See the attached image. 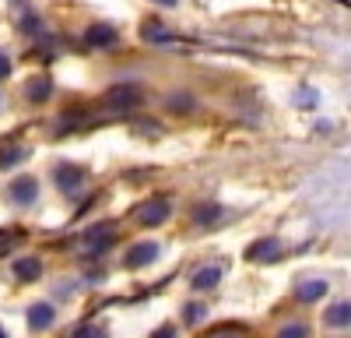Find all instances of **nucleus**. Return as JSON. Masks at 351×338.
Segmentation results:
<instances>
[{
  "mask_svg": "<svg viewBox=\"0 0 351 338\" xmlns=\"http://www.w3.org/2000/svg\"><path fill=\"white\" fill-rule=\"evenodd\" d=\"M144 92H141V84H116V89L102 99V106H109L112 113H127L134 106H141Z\"/></svg>",
  "mask_w": 351,
  "mask_h": 338,
  "instance_id": "nucleus-1",
  "label": "nucleus"
},
{
  "mask_svg": "<svg viewBox=\"0 0 351 338\" xmlns=\"http://www.w3.org/2000/svg\"><path fill=\"white\" fill-rule=\"evenodd\" d=\"M53 180H56V187H60L64 194H81L84 183H88V169L74 166V162H64V166H56Z\"/></svg>",
  "mask_w": 351,
  "mask_h": 338,
  "instance_id": "nucleus-2",
  "label": "nucleus"
},
{
  "mask_svg": "<svg viewBox=\"0 0 351 338\" xmlns=\"http://www.w3.org/2000/svg\"><path fill=\"white\" fill-rule=\"evenodd\" d=\"M169 215H172L169 197H148V201L134 212V222H137V225H162Z\"/></svg>",
  "mask_w": 351,
  "mask_h": 338,
  "instance_id": "nucleus-3",
  "label": "nucleus"
},
{
  "mask_svg": "<svg viewBox=\"0 0 351 338\" xmlns=\"http://www.w3.org/2000/svg\"><path fill=\"white\" fill-rule=\"evenodd\" d=\"M158 258V243H134L127 250V258H123V268H144V264H152Z\"/></svg>",
  "mask_w": 351,
  "mask_h": 338,
  "instance_id": "nucleus-4",
  "label": "nucleus"
},
{
  "mask_svg": "<svg viewBox=\"0 0 351 338\" xmlns=\"http://www.w3.org/2000/svg\"><path fill=\"white\" fill-rule=\"evenodd\" d=\"M36 194H39L36 177H21V180H14V183L8 187V197H11L14 205H32V201H36Z\"/></svg>",
  "mask_w": 351,
  "mask_h": 338,
  "instance_id": "nucleus-5",
  "label": "nucleus"
},
{
  "mask_svg": "<svg viewBox=\"0 0 351 338\" xmlns=\"http://www.w3.org/2000/svg\"><path fill=\"white\" fill-rule=\"evenodd\" d=\"M281 254H285V250H281V243H278V240H260V243H253V247H250L246 258H250V261H260V264H267V261H278Z\"/></svg>",
  "mask_w": 351,
  "mask_h": 338,
  "instance_id": "nucleus-6",
  "label": "nucleus"
},
{
  "mask_svg": "<svg viewBox=\"0 0 351 338\" xmlns=\"http://www.w3.org/2000/svg\"><path fill=\"white\" fill-rule=\"evenodd\" d=\"M116 39H120V32H116V28L112 25H92V28H88V32H84V43L88 46H112Z\"/></svg>",
  "mask_w": 351,
  "mask_h": 338,
  "instance_id": "nucleus-7",
  "label": "nucleus"
},
{
  "mask_svg": "<svg viewBox=\"0 0 351 338\" xmlns=\"http://www.w3.org/2000/svg\"><path fill=\"white\" fill-rule=\"evenodd\" d=\"M324 324H327V328H351V303H334V306H327Z\"/></svg>",
  "mask_w": 351,
  "mask_h": 338,
  "instance_id": "nucleus-8",
  "label": "nucleus"
},
{
  "mask_svg": "<svg viewBox=\"0 0 351 338\" xmlns=\"http://www.w3.org/2000/svg\"><path fill=\"white\" fill-rule=\"evenodd\" d=\"M324 293H327V282L324 278H309V282H302V286L295 289V300L299 303H316Z\"/></svg>",
  "mask_w": 351,
  "mask_h": 338,
  "instance_id": "nucleus-9",
  "label": "nucleus"
},
{
  "mask_svg": "<svg viewBox=\"0 0 351 338\" xmlns=\"http://www.w3.org/2000/svg\"><path fill=\"white\" fill-rule=\"evenodd\" d=\"M56 321V310L49 306V303H36L32 310H28V324H32L36 331H43V328H49Z\"/></svg>",
  "mask_w": 351,
  "mask_h": 338,
  "instance_id": "nucleus-10",
  "label": "nucleus"
},
{
  "mask_svg": "<svg viewBox=\"0 0 351 338\" xmlns=\"http://www.w3.org/2000/svg\"><path fill=\"white\" fill-rule=\"evenodd\" d=\"M39 271H43V264H39L36 258H21V261H14V275H18L21 282H32V278H39Z\"/></svg>",
  "mask_w": 351,
  "mask_h": 338,
  "instance_id": "nucleus-11",
  "label": "nucleus"
},
{
  "mask_svg": "<svg viewBox=\"0 0 351 338\" xmlns=\"http://www.w3.org/2000/svg\"><path fill=\"white\" fill-rule=\"evenodd\" d=\"M218 278H221L218 268H200V271L193 275V289H215V286H218Z\"/></svg>",
  "mask_w": 351,
  "mask_h": 338,
  "instance_id": "nucleus-12",
  "label": "nucleus"
},
{
  "mask_svg": "<svg viewBox=\"0 0 351 338\" xmlns=\"http://www.w3.org/2000/svg\"><path fill=\"white\" fill-rule=\"evenodd\" d=\"M141 36H144V39H152V43H169V39H172L169 28H162V25H155V21L144 25V28H141Z\"/></svg>",
  "mask_w": 351,
  "mask_h": 338,
  "instance_id": "nucleus-13",
  "label": "nucleus"
},
{
  "mask_svg": "<svg viewBox=\"0 0 351 338\" xmlns=\"http://www.w3.org/2000/svg\"><path fill=\"white\" fill-rule=\"evenodd\" d=\"M25 95H28V99H36V102H43V99L49 95V81H46V78H36V81H28Z\"/></svg>",
  "mask_w": 351,
  "mask_h": 338,
  "instance_id": "nucleus-14",
  "label": "nucleus"
},
{
  "mask_svg": "<svg viewBox=\"0 0 351 338\" xmlns=\"http://www.w3.org/2000/svg\"><path fill=\"white\" fill-rule=\"evenodd\" d=\"M215 215H221V208H215V205L197 208V212H193V222H197V225H211V222H218Z\"/></svg>",
  "mask_w": 351,
  "mask_h": 338,
  "instance_id": "nucleus-15",
  "label": "nucleus"
},
{
  "mask_svg": "<svg viewBox=\"0 0 351 338\" xmlns=\"http://www.w3.org/2000/svg\"><path fill=\"white\" fill-rule=\"evenodd\" d=\"M278 338H309V328L306 324H288V328H281Z\"/></svg>",
  "mask_w": 351,
  "mask_h": 338,
  "instance_id": "nucleus-16",
  "label": "nucleus"
},
{
  "mask_svg": "<svg viewBox=\"0 0 351 338\" xmlns=\"http://www.w3.org/2000/svg\"><path fill=\"white\" fill-rule=\"evenodd\" d=\"M74 338H106V331L102 328H77Z\"/></svg>",
  "mask_w": 351,
  "mask_h": 338,
  "instance_id": "nucleus-17",
  "label": "nucleus"
},
{
  "mask_svg": "<svg viewBox=\"0 0 351 338\" xmlns=\"http://www.w3.org/2000/svg\"><path fill=\"white\" fill-rule=\"evenodd\" d=\"M204 317V303H193V306H186V321L193 324V321H200Z\"/></svg>",
  "mask_w": 351,
  "mask_h": 338,
  "instance_id": "nucleus-18",
  "label": "nucleus"
},
{
  "mask_svg": "<svg viewBox=\"0 0 351 338\" xmlns=\"http://www.w3.org/2000/svg\"><path fill=\"white\" fill-rule=\"evenodd\" d=\"M239 331H243V328H228V324H225V328H218V331H215V335H208V338H236Z\"/></svg>",
  "mask_w": 351,
  "mask_h": 338,
  "instance_id": "nucleus-19",
  "label": "nucleus"
},
{
  "mask_svg": "<svg viewBox=\"0 0 351 338\" xmlns=\"http://www.w3.org/2000/svg\"><path fill=\"white\" fill-rule=\"evenodd\" d=\"M152 338H176V328H169V324H165V328H158Z\"/></svg>",
  "mask_w": 351,
  "mask_h": 338,
  "instance_id": "nucleus-20",
  "label": "nucleus"
},
{
  "mask_svg": "<svg viewBox=\"0 0 351 338\" xmlns=\"http://www.w3.org/2000/svg\"><path fill=\"white\" fill-rule=\"evenodd\" d=\"M8 71H11V64H8V56L0 53V78H8Z\"/></svg>",
  "mask_w": 351,
  "mask_h": 338,
  "instance_id": "nucleus-21",
  "label": "nucleus"
},
{
  "mask_svg": "<svg viewBox=\"0 0 351 338\" xmlns=\"http://www.w3.org/2000/svg\"><path fill=\"white\" fill-rule=\"evenodd\" d=\"M152 4H158V8H176L180 0H152Z\"/></svg>",
  "mask_w": 351,
  "mask_h": 338,
  "instance_id": "nucleus-22",
  "label": "nucleus"
},
{
  "mask_svg": "<svg viewBox=\"0 0 351 338\" xmlns=\"http://www.w3.org/2000/svg\"><path fill=\"white\" fill-rule=\"evenodd\" d=\"M0 338H4V331H0Z\"/></svg>",
  "mask_w": 351,
  "mask_h": 338,
  "instance_id": "nucleus-23",
  "label": "nucleus"
}]
</instances>
